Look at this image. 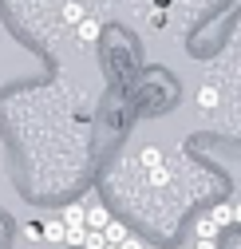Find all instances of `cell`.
<instances>
[{
	"label": "cell",
	"instance_id": "1",
	"mask_svg": "<svg viewBox=\"0 0 241 249\" xmlns=\"http://www.w3.org/2000/svg\"><path fill=\"white\" fill-rule=\"evenodd\" d=\"M194 103L209 115V111H218V103H222V91H218V83H202L198 91H194Z\"/></svg>",
	"mask_w": 241,
	"mask_h": 249
},
{
	"label": "cell",
	"instance_id": "2",
	"mask_svg": "<svg viewBox=\"0 0 241 249\" xmlns=\"http://www.w3.org/2000/svg\"><path fill=\"white\" fill-rule=\"evenodd\" d=\"M59 222H64L68 230H87V210H83L79 202H71L64 213H59Z\"/></svg>",
	"mask_w": 241,
	"mask_h": 249
},
{
	"label": "cell",
	"instance_id": "3",
	"mask_svg": "<svg viewBox=\"0 0 241 249\" xmlns=\"http://www.w3.org/2000/svg\"><path fill=\"white\" fill-rule=\"evenodd\" d=\"M64 237H68V226L59 222V217L44 222V241H52V245H64Z\"/></svg>",
	"mask_w": 241,
	"mask_h": 249
},
{
	"label": "cell",
	"instance_id": "4",
	"mask_svg": "<svg viewBox=\"0 0 241 249\" xmlns=\"http://www.w3.org/2000/svg\"><path fill=\"white\" fill-rule=\"evenodd\" d=\"M127 237H131V233H127V226H123V222H115V217H111V226H107V230H103V241H107V245H115V249H119V245H123V241H127Z\"/></svg>",
	"mask_w": 241,
	"mask_h": 249
},
{
	"label": "cell",
	"instance_id": "5",
	"mask_svg": "<svg viewBox=\"0 0 241 249\" xmlns=\"http://www.w3.org/2000/svg\"><path fill=\"white\" fill-rule=\"evenodd\" d=\"M75 36H79L83 44H91V40H99V20H95V16H87V20H79V24H75Z\"/></svg>",
	"mask_w": 241,
	"mask_h": 249
},
{
	"label": "cell",
	"instance_id": "6",
	"mask_svg": "<svg viewBox=\"0 0 241 249\" xmlns=\"http://www.w3.org/2000/svg\"><path fill=\"white\" fill-rule=\"evenodd\" d=\"M107 226H111L107 206H91V210H87V230H107Z\"/></svg>",
	"mask_w": 241,
	"mask_h": 249
},
{
	"label": "cell",
	"instance_id": "7",
	"mask_svg": "<svg viewBox=\"0 0 241 249\" xmlns=\"http://www.w3.org/2000/svg\"><path fill=\"white\" fill-rule=\"evenodd\" d=\"M209 222H214L218 230H222V226H229V222H233V206H229V202H218L214 210H209Z\"/></svg>",
	"mask_w": 241,
	"mask_h": 249
},
{
	"label": "cell",
	"instance_id": "8",
	"mask_svg": "<svg viewBox=\"0 0 241 249\" xmlns=\"http://www.w3.org/2000/svg\"><path fill=\"white\" fill-rule=\"evenodd\" d=\"M138 162L150 166V170H158V166H162V150H158V146H142V150H138Z\"/></svg>",
	"mask_w": 241,
	"mask_h": 249
},
{
	"label": "cell",
	"instance_id": "9",
	"mask_svg": "<svg viewBox=\"0 0 241 249\" xmlns=\"http://www.w3.org/2000/svg\"><path fill=\"white\" fill-rule=\"evenodd\" d=\"M214 237H218V226L209 222V217H202L198 222V241H214Z\"/></svg>",
	"mask_w": 241,
	"mask_h": 249
},
{
	"label": "cell",
	"instance_id": "10",
	"mask_svg": "<svg viewBox=\"0 0 241 249\" xmlns=\"http://www.w3.org/2000/svg\"><path fill=\"white\" fill-rule=\"evenodd\" d=\"M83 249H107V241H103V230H87V237H83Z\"/></svg>",
	"mask_w": 241,
	"mask_h": 249
},
{
	"label": "cell",
	"instance_id": "11",
	"mask_svg": "<svg viewBox=\"0 0 241 249\" xmlns=\"http://www.w3.org/2000/svg\"><path fill=\"white\" fill-rule=\"evenodd\" d=\"M64 20H68V24H79V20H87L83 4H64Z\"/></svg>",
	"mask_w": 241,
	"mask_h": 249
},
{
	"label": "cell",
	"instance_id": "12",
	"mask_svg": "<svg viewBox=\"0 0 241 249\" xmlns=\"http://www.w3.org/2000/svg\"><path fill=\"white\" fill-rule=\"evenodd\" d=\"M24 237L28 241H44V222H24Z\"/></svg>",
	"mask_w": 241,
	"mask_h": 249
},
{
	"label": "cell",
	"instance_id": "13",
	"mask_svg": "<svg viewBox=\"0 0 241 249\" xmlns=\"http://www.w3.org/2000/svg\"><path fill=\"white\" fill-rule=\"evenodd\" d=\"M83 237H87V230H68L64 245H79V249H83Z\"/></svg>",
	"mask_w": 241,
	"mask_h": 249
},
{
	"label": "cell",
	"instance_id": "14",
	"mask_svg": "<svg viewBox=\"0 0 241 249\" xmlns=\"http://www.w3.org/2000/svg\"><path fill=\"white\" fill-rule=\"evenodd\" d=\"M119 249H146V245H142V237H127L123 245H119Z\"/></svg>",
	"mask_w": 241,
	"mask_h": 249
},
{
	"label": "cell",
	"instance_id": "15",
	"mask_svg": "<svg viewBox=\"0 0 241 249\" xmlns=\"http://www.w3.org/2000/svg\"><path fill=\"white\" fill-rule=\"evenodd\" d=\"M194 249H218V245H214V241H198Z\"/></svg>",
	"mask_w": 241,
	"mask_h": 249
},
{
	"label": "cell",
	"instance_id": "16",
	"mask_svg": "<svg viewBox=\"0 0 241 249\" xmlns=\"http://www.w3.org/2000/svg\"><path fill=\"white\" fill-rule=\"evenodd\" d=\"M233 222H241V206H233Z\"/></svg>",
	"mask_w": 241,
	"mask_h": 249
},
{
	"label": "cell",
	"instance_id": "17",
	"mask_svg": "<svg viewBox=\"0 0 241 249\" xmlns=\"http://www.w3.org/2000/svg\"><path fill=\"white\" fill-rule=\"evenodd\" d=\"M107 249H115V245H107Z\"/></svg>",
	"mask_w": 241,
	"mask_h": 249
}]
</instances>
